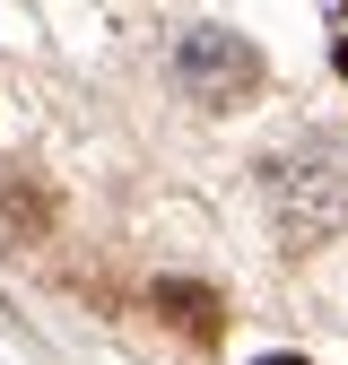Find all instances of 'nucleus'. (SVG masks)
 <instances>
[{
	"label": "nucleus",
	"mask_w": 348,
	"mask_h": 365,
	"mask_svg": "<svg viewBox=\"0 0 348 365\" xmlns=\"http://www.w3.org/2000/svg\"><path fill=\"white\" fill-rule=\"evenodd\" d=\"M270 209L287 244H322L348 226V148L339 140H304L270 165Z\"/></svg>",
	"instance_id": "f257e3e1"
},
{
	"label": "nucleus",
	"mask_w": 348,
	"mask_h": 365,
	"mask_svg": "<svg viewBox=\"0 0 348 365\" xmlns=\"http://www.w3.org/2000/svg\"><path fill=\"white\" fill-rule=\"evenodd\" d=\"M174 78H183V96H200V105H244L252 87H261V53L235 26H183Z\"/></svg>",
	"instance_id": "f03ea898"
},
{
	"label": "nucleus",
	"mask_w": 348,
	"mask_h": 365,
	"mask_svg": "<svg viewBox=\"0 0 348 365\" xmlns=\"http://www.w3.org/2000/svg\"><path fill=\"white\" fill-rule=\"evenodd\" d=\"M331 61H339V78H348V35H339V53H331Z\"/></svg>",
	"instance_id": "7ed1b4c3"
},
{
	"label": "nucleus",
	"mask_w": 348,
	"mask_h": 365,
	"mask_svg": "<svg viewBox=\"0 0 348 365\" xmlns=\"http://www.w3.org/2000/svg\"><path fill=\"white\" fill-rule=\"evenodd\" d=\"M252 365H304V356H252Z\"/></svg>",
	"instance_id": "20e7f679"
}]
</instances>
